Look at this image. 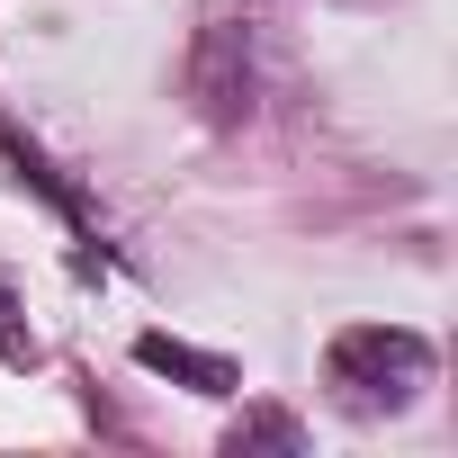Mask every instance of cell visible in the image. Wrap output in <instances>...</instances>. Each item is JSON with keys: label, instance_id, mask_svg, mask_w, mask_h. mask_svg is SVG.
<instances>
[{"label": "cell", "instance_id": "1", "mask_svg": "<svg viewBox=\"0 0 458 458\" xmlns=\"http://www.w3.org/2000/svg\"><path fill=\"white\" fill-rule=\"evenodd\" d=\"M324 377H333L342 413H404L431 386V342L404 324H342L324 351Z\"/></svg>", "mask_w": 458, "mask_h": 458}, {"label": "cell", "instance_id": "2", "mask_svg": "<svg viewBox=\"0 0 458 458\" xmlns=\"http://www.w3.org/2000/svg\"><path fill=\"white\" fill-rule=\"evenodd\" d=\"M189 108L207 126H243L261 108V64H252L243 19H198V37H189Z\"/></svg>", "mask_w": 458, "mask_h": 458}, {"label": "cell", "instance_id": "3", "mask_svg": "<svg viewBox=\"0 0 458 458\" xmlns=\"http://www.w3.org/2000/svg\"><path fill=\"white\" fill-rule=\"evenodd\" d=\"M135 360H144L153 377L198 386V395H234V386H243V369L225 360V351H198V342H171V333H144V342H135Z\"/></svg>", "mask_w": 458, "mask_h": 458}, {"label": "cell", "instance_id": "4", "mask_svg": "<svg viewBox=\"0 0 458 458\" xmlns=\"http://www.w3.org/2000/svg\"><path fill=\"white\" fill-rule=\"evenodd\" d=\"M0 153H10V171H19L37 198H55V207H64V225H72V234H90V198H81V189H64V171H55V162H46V153H37L10 117H0Z\"/></svg>", "mask_w": 458, "mask_h": 458}, {"label": "cell", "instance_id": "5", "mask_svg": "<svg viewBox=\"0 0 458 458\" xmlns=\"http://www.w3.org/2000/svg\"><path fill=\"white\" fill-rule=\"evenodd\" d=\"M225 449H234V458H243V449H306V431H297L288 413H243L234 431H225Z\"/></svg>", "mask_w": 458, "mask_h": 458}, {"label": "cell", "instance_id": "6", "mask_svg": "<svg viewBox=\"0 0 458 458\" xmlns=\"http://www.w3.org/2000/svg\"><path fill=\"white\" fill-rule=\"evenodd\" d=\"M0 315H10V297H0Z\"/></svg>", "mask_w": 458, "mask_h": 458}]
</instances>
